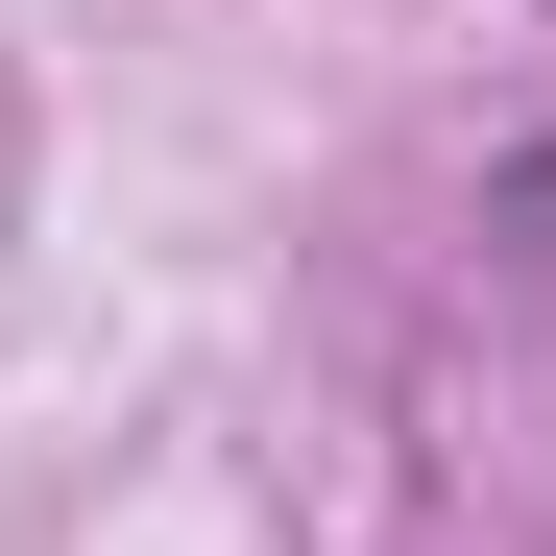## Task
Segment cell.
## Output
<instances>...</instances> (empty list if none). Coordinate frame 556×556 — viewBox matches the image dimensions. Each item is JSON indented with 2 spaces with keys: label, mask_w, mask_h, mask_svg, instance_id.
<instances>
[{
  "label": "cell",
  "mask_w": 556,
  "mask_h": 556,
  "mask_svg": "<svg viewBox=\"0 0 556 556\" xmlns=\"http://www.w3.org/2000/svg\"><path fill=\"white\" fill-rule=\"evenodd\" d=\"M508 242H532V266H556V146H532V169H508Z\"/></svg>",
  "instance_id": "6da1fadb"
}]
</instances>
